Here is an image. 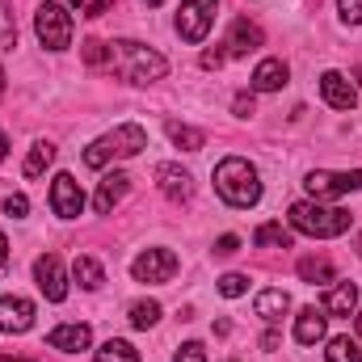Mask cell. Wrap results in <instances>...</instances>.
Segmentation results:
<instances>
[{
    "instance_id": "obj_1",
    "label": "cell",
    "mask_w": 362,
    "mask_h": 362,
    "mask_svg": "<svg viewBox=\"0 0 362 362\" xmlns=\"http://www.w3.org/2000/svg\"><path fill=\"white\" fill-rule=\"evenodd\" d=\"M110 68H114L122 81H131V85H152V81H160V76L169 72L165 55H156L152 47L131 42V38L110 42Z\"/></svg>"
},
{
    "instance_id": "obj_2",
    "label": "cell",
    "mask_w": 362,
    "mask_h": 362,
    "mask_svg": "<svg viewBox=\"0 0 362 362\" xmlns=\"http://www.w3.org/2000/svg\"><path fill=\"white\" fill-rule=\"evenodd\" d=\"M350 211L341 206H325L320 198H303L291 206V228L303 232V236H316V240H333V236H346L350 232Z\"/></svg>"
},
{
    "instance_id": "obj_3",
    "label": "cell",
    "mask_w": 362,
    "mask_h": 362,
    "mask_svg": "<svg viewBox=\"0 0 362 362\" xmlns=\"http://www.w3.org/2000/svg\"><path fill=\"white\" fill-rule=\"evenodd\" d=\"M215 189L228 206H257L262 202V177L240 156H228V160L215 165Z\"/></svg>"
},
{
    "instance_id": "obj_4",
    "label": "cell",
    "mask_w": 362,
    "mask_h": 362,
    "mask_svg": "<svg viewBox=\"0 0 362 362\" xmlns=\"http://www.w3.org/2000/svg\"><path fill=\"white\" fill-rule=\"evenodd\" d=\"M144 148H148V131H144V127H135V122H122V127H114L110 135L93 139L89 148H85V165H89V169H105L110 160L139 156Z\"/></svg>"
},
{
    "instance_id": "obj_5",
    "label": "cell",
    "mask_w": 362,
    "mask_h": 362,
    "mask_svg": "<svg viewBox=\"0 0 362 362\" xmlns=\"http://www.w3.org/2000/svg\"><path fill=\"white\" fill-rule=\"evenodd\" d=\"M34 34H38V42H42L47 51H68V47H72V13H68L64 4H55V0L38 4V13H34Z\"/></svg>"
},
{
    "instance_id": "obj_6",
    "label": "cell",
    "mask_w": 362,
    "mask_h": 362,
    "mask_svg": "<svg viewBox=\"0 0 362 362\" xmlns=\"http://www.w3.org/2000/svg\"><path fill=\"white\" fill-rule=\"evenodd\" d=\"M215 25V0H181L177 13V34L185 42H202Z\"/></svg>"
},
{
    "instance_id": "obj_7",
    "label": "cell",
    "mask_w": 362,
    "mask_h": 362,
    "mask_svg": "<svg viewBox=\"0 0 362 362\" xmlns=\"http://www.w3.org/2000/svg\"><path fill=\"white\" fill-rule=\"evenodd\" d=\"M303 185H308L312 198H341V194L362 189V169H350V173H325V169H316V173H308Z\"/></svg>"
},
{
    "instance_id": "obj_8",
    "label": "cell",
    "mask_w": 362,
    "mask_h": 362,
    "mask_svg": "<svg viewBox=\"0 0 362 362\" xmlns=\"http://www.w3.org/2000/svg\"><path fill=\"white\" fill-rule=\"evenodd\" d=\"M34 282H38V291H42L51 303H64V299H68V274H64L59 253H42V257L34 262Z\"/></svg>"
},
{
    "instance_id": "obj_9",
    "label": "cell",
    "mask_w": 362,
    "mask_h": 362,
    "mask_svg": "<svg viewBox=\"0 0 362 362\" xmlns=\"http://www.w3.org/2000/svg\"><path fill=\"white\" fill-rule=\"evenodd\" d=\"M131 274H135V282H169V278L177 274V253H169V249H148V253H139V257L131 262Z\"/></svg>"
},
{
    "instance_id": "obj_10",
    "label": "cell",
    "mask_w": 362,
    "mask_h": 362,
    "mask_svg": "<svg viewBox=\"0 0 362 362\" xmlns=\"http://www.w3.org/2000/svg\"><path fill=\"white\" fill-rule=\"evenodd\" d=\"M51 206H55L59 219H76L85 211V189H81V181L72 173H59L51 181Z\"/></svg>"
},
{
    "instance_id": "obj_11",
    "label": "cell",
    "mask_w": 362,
    "mask_h": 362,
    "mask_svg": "<svg viewBox=\"0 0 362 362\" xmlns=\"http://www.w3.org/2000/svg\"><path fill=\"white\" fill-rule=\"evenodd\" d=\"M34 325V303L21 295H4L0 299V333H25Z\"/></svg>"
},
{
    "instance_id": "obj_12",
    "label": "cell",
    "mask_w": 362,
    "mask_h": 362,
    "mask_svg": "<svg viewBox=\"0 0 362 362\" xmlns=\"http://www.w3.org/2000/svg\"><path fill=\"white\" fill-rule=\"evenodd\" d=\"M320 97H325L333 110H354V105H358V89H354L350 76H341V72H325V76H320Z\"/></svg>"
},
{
    "instance_id": "obj_13",
    "label": "cell",
    "mask_w": 362,
    "mask_h": 362,
    "mask_svg": "<svg viewBox=\"0 0 362 362\" xmlns=\"http://www.w3.org/2000/svg\"><path fill=\"white\" fill-rule=\"evenodd\" d=\"M262 42H266L262 25H257V21H245V17H240V21L232 25V34H228V42H223V47H228V55H249V51H257Z\"/></svg>"
},
{
    "instance_id": "obj_14",
    "label": "cell",
    "mask_w": 362,
    "mask_h": 362,
    "mask_svg": "<svg viewBox=\"0 0 362 362\" xmlns=\"http://www.w3.org/2000/svg\"><path fill=\"white\" fill-rule=\"evenodd\" d=\"M325 329H329V316H325L320 308H303V312L295 316V341H299V346L325 341Z\"/></svg>"
},
{
    "instance_id": "obj_15",
    "label": "cell",
    "mask_w": 362,
    "mask_h": 362,
    "mask_svg": "<svg viewBox=\"0 0 362 362\" xmlns=\"http://www.w3.org/2000/svg\"><path fill=\"white\" fill-rule=\"evenodd\" d=\"M51 350H64V354H81V350H89V341H93V329L89 325H59L51 337Z\"/></svg>"
},
{
    "instance_id": "obj_16",
    "label": "cell",
    "mask_w": 362,
    "mask_h": 362,
    "mask_svg": "<svg viewBox=\"0 0 362 362\" xmlns=\"http://www.w3.org/2000/svg\"><path fill=\"white\" fill-rule=\"evenodd\" d=\"M127 189H131V177H127V173H105L101 185H97V198H93V202H97V211H101V215H110V211L127 198Z\"/></svg>"
},
{
    "instance_id": "obj_17",
    "label": "cell",
    "mask_w": 362,
    "mask_h": 362,
    "mask_svg": "<svg viewBox=\"0 0 362 362\" xmlns=\"http://www.w3.org/2000/svg\"><path fill=\"white\" fill-rule=\"evenodd\" d=\"M156 181H160V189H165V198H173V202H185L189 194H194V177L177 169V165H160L156 169Z\"/></svg>"
},
{
    "instance_id": "obj_18",
    "label": "cell",
    "mask_w": 362,
    "mask_h": 362,
    "mask_svg": "<svg viewBox=\"0 0 362 362\" xmlns=\"http://www.w3.org/2000/svg\"><path fill=\"white\" fill-rule=\"evenodd\" d=\"M286 76H291V72H286L282 59H262L257 72H253V89L257 93H278L282 85H286Z\"/></svg>"
},
{
    "instance_id": "obj_19",
    "label": "cell",
    "mask_w": 362,
    "mask_h": 362,
    "mask_svg": "<svg viewBox=\"0 0 362 362\" xmlns=\"http://www.w3.org/2000/svg\"><path fill=\"white\" fill-rule=\"evenodd\" d=\"M358 308V286L354 282H337L329 295H325V312L329 316H350Z\"/></svg>"
},
{
    "instance_id": "obj_20",
    "label": "cell",
    "mask_w": 362,
    "mask_h": 362,
    "mask_svg": "<svg viewBox=\"0 0 362 362\" xmlns=\"http://www.w3.org/2000/svg\"><path fill=\"white\" fill-rule=\"evenodd\" d=\"M51 160H55V148H51L47 139H38V144L30 148V156H25V165H21V173H25V177H42V173L51 169Z\"/></svg>"
},
{
    "instance_id": "obj_21",
    "label": "cell",
    "mask_w": 362,
    "mask_h": 362,
    "mask_svg": "<svg viewBox=\"0 0 362 362\" xmlns=\"http://www.w3.org/2000/svg\"><path fill=\"white\" fill-rule=\"evenodd\" d=\"M286 308H291V295L286 291H262L257 295V316H266V320H282Z\"/></svg>"
},
{
    "instance_id": "obj_22",
    "label": "cell",
    "mask_w": 362,
    "mask_h": 362,
    "mask_svg": "<svg viewBox=\"0 0 362 362\" xmlns=\"http://www.w3.org/2000/svg\"><path fill=\"white\" fill-rule=\"evenodd\" d=\"M165 131H169V139H173L177 148H185V152H198V148L206 144V135H202L198 127H185V122H169Z\"/></svg>"
},
{
    "instance_id": "obj_23",
    "label": "cell",
    "mask_w": 362,
    "mask_h": 362,
    "mask_svg": "<svg viewBox=\"0 0 362 362\" xmlns=\"http://www.w3.org/2000/svg\"><path fill=\"white\" fill-rule=\"evenodd\" d=\"M299 278L312 282V286H316V282H333V262H329V257H303V262H299Z\"/></svg>"
},
{
    "instance_id": "obj_24",
    "label": "cell",
    "mask_w": 362,
    "mask_h": 362,
    "mask_svg": "<svg viewBox=\"0 0 362 362\" xmlns=\"http://www.w3.org/2000/svg\"><path fill=\"white\" fill-rule=\"evenodd\" d=\"M72 278H76L85 291H97V286L105 282V270H101L93 257H76V266H72Z\"/></svg>"
},
{
    "instance_id": "obj_25",
    "label": "cell",
    "mask_w": 362,
    "mask_h": 362,
    "mask_svg": "<svg viewBox=\"0 0 362 362\" xmlns=\"http://www.w3.org/2000/svg\"><path fill=\"white\" fill-rule=\"evenodd\" d=\"M97 362H139V350L127 346V341H118V337H110V341L97 350Z\"/></svg>"
},
{
    "instance_id": "obj_26",
    "label": "cell",
    "mask_w": 362,
    "mask_h": 362,
    "mask_svg": "<svg viewBox=\"0 0 362 362\" xmlns=\"http://www.w3.org/2000/svg\"><path fill=\"white\" fill-rule=\"evenodd\" d=\"M127 316H131L135 329H152V325L160 320V303H156V299H139V303H131Z\"/></svg>"
},
{
    "instance_id": "obj_27",
    "label": "cell",
    "mask_w": 362,
    "mask_h": 362,
    "mask_svg": "<svg viewBox=\"0 0 362 362\" xmlns=\"http://www.w3.org/2000/svg\"><path fill=\"white\" fill-rule=\"evenodd\" d=\"M253 240H257L262 249H291V232H286L282 223H262Z\"/></svg>"
},
{
    "instance_id": "obj_28",
    "label": "cell",
    "mask_w": 362,
    "mask_h": 362,
    "mask_svg": "<svg viewBox=\"0 0 362 362\" xmlns=\"http://www.w3.org/2000/svg\"><path fill=\"white\" fill-rule=\"evenodd\" d=\"M325 354H329V362H362V350L354 337H333Z\"/></svg>"
},
{
    "instance_id": "obj_29",
    "label": "cell",
    "mask_w": 362,
    "mask_h": 362,
    "mask_svg": "<svg viewBox=\"0 0 362 362\" xmlns=\"http://www.w3.org/2000/svg\"><path fill=\"white\" fill-rule=\"evenodd\" d=\"M17 47V21H13V8L8 0H0V51Z\"/></svg>"
},
{
    "instance_id": "obj_30",
    "label": "cell",
    "mask_w": 362,
    "mask_h": 362,
    "mask_svg": "<svg viewBox=\"0 0 362 362\" xmlns=\"http://www.w3.org/2000/svg\"><path fill=\"white\" fill-rule=\"evenodd\" d=\"M245 291H249V278H245V274H223V278H219V295H223V299H240Z\"/></svg>"
},
{
    "instance_id": "obj_31",
    "label": "cell",
    "mask_w": 362,
    "mask_h": 362,
    "mask_svg": "<svg viewBox=\"0 0 362 362\" xmlns=\"http://www.w3.org/2000/svg\"><path fill=\"white\" fill-rule=\"evenodd\" d=\"M85 64H89V68L110 64V42H97V38H89V42H85Z\"/></svg>"
},
{
    "instance_id": "obj_32",
    "label": "cell",
    "mask_w": 362,
    "mask_h": 362,
    "mask_svg": "<svg viewBox=\"0 0 362 362\" xmlns=\"http://www.w3.org/2000/svg\"><path fill=\"white\" fill-rule=\"evenodd\" d=\"M173 362H206V346H202V341H185Z\"/></svg>"
},
{
    "instance_id": "obj_33",
    "label": "cell",
    "mask_w": 362,
    "mask_h": 362,
    "mask_svg": "<svg viewBox=\"0 0 362 362\" xmlns=\"http://www.w3.org/2000/svg\"><path fill=\"white\" fill-rule=\"evenodd\" d=\"M25 211H30L25 194H8V198H4V215H8V219H25Z\"/></svg>"
},
{
    "instance_id": "obj_34",
    "label": "cell",
    "mask_w": 362,
    "mask_h": 362,
    "mask_svg": "<svg viewBox=\"0 0 362 362\" xmlns=\"http://www.w3.org/2000/svg\"><path fill=\"white\" fill-rule=\"evenodd\" d=\"M337 8H341V21L362 25V0H337Z\"/></svg>"
},
{
    "instance_id": "obj_35",
    "label": "cell",
    "mask_w": 362,
    "mask_h": 362,
    "mask_svg": "<svg viewBox=\"0 0 362 362\" xmlns=\"http://www.w3.org/2000/svg\"><path fill=\"white\" fill-rule=\"evenodd\" d=\"M236 249H240V240H236V236H219V240H215V253H219V257H232Z\"/></svg>"
},
{
    "instance_id": "obj_36",
    "label": "cell",
    "mask_w": 362,
    "mask_h": 362,
    "mask_svg": "<svg viewBox=\"0 0 362 362\" xmlns=\"http://www.w3.org/2000/svg\"><path fill=\"white\" fill-rule=\"evenodd\" d=\"M223 59H228V51H206V55H202V68H219Z\"/></svg>"
},
{
    "instance_id": "obj_37",
    "label": "cell",
    "mask_w": 362,
    "mask_h": 362,
    "mask_svg": "<svg viewBox=\"0 0 362 362\" xmlns=\"http://www.w3.org/2000/svg\"><path fill=\"white\" fill-rule=\"evenodd\" d=\"M236 114H253V97H236Z\"/></svg>"
},
{
    "instance_id": "obj_38",
    "label": "cell",
    "mask_w": 362,
    "mask_h": 362,
    "mask_svg": "<svg viewBox=\"0 0 362 362\" xmlns=\"http://www.w3.org/2000/svg\"><path fill=\"white\" fill-rule=\"evenodd\" d=\"M8 266V240H4V232H0V270Z\"/></svg>"
},
{
    "instance_id": "obj_39",
    "label": "cell",
    "mask_w": 362,
    "mask_h": 362,
    "mask_svg": "<svg viewBox=\"0 0 362 362\" xmlns=\"http://www.w3.org/2000/svg\"><path fill=\"white\" fill-rule=\"evenodd\" d=\"M262 350H278V333H266L262 337Z\"/></svg>"
},
{
    "instance_id": "obj_40",
    "label": "cell",
    "mask_w": 362,
    "mask_h": 362,
    "mask_svg": "<svg viewBox=\"0 0 362 362\" xmlns=\"http://www.w3.org/2000/svg\"><path fill=\"white\" fill-rule=\"evenodd\" d=\"M4 156H8V135L0 131V165H4Z\"/></svg>"
},
{
    "instance_id": "obj_41",
    "label": "cell",
    "mask_w": 362,
    "mask_h": 362,
    "mask_svg": "<svg viewBox=\"0 0 362 362\" xmlns=\"http://www.w3.org/2000/svg\"><path fill=\"white\" fill-rule=\"evenodd\" d=\"M68 4H72V8H81V13H85V0H68Z\"/></svg>"
},
{
    "instance_id": "obj_42",
    "label": "cell",
    "mask_w": 362,
    "mask_h": 362,
    "mask_svg": "<svg viewBox=\"0 0 362 362\" xmlns=\"http://www.w3.org/2000/svg\"><path fill=\"white\" fill-rule=\"evenodd\" d=\"M0 97H4V68H0Z\"/></svg>"
},
{
    "instance_id": "obj_43",
    "label": "cell",
    "mask_w": 362,
    "mask_h": 362,
    "mask_svg": "<svg viewBox=\"0 0 362 362\" xmlns=\"http://www.w3.org/2000/svg\"><path fill=\"white\" fill-rule=\"evenodd\" d=\"M0 362H34V358H0Z\"/></svg>"
},
{
    "instance_id": "obj_44",
    "label": "cell",
    "mask_w": 362,
    "mask_h": 362,
    "mask_svg": "<svg viewBox=\"0 0 362 362\" xmlns=\"http://www.w3.org/2000/svg\"><path fill=\"white\" fill-rule=\"evenodd\" d=\"M144 4H152V8H156V4H165V0H144Z\"/></svg>"
}]
</instances>
